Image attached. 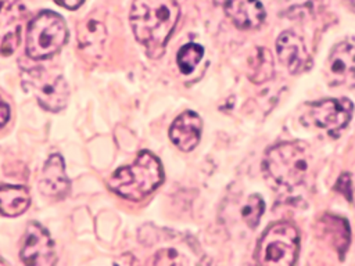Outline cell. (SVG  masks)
<instances>
[{"instance_id":"cell-1","label":"cell","mask_w":355,"mask_h":266,"mask_svg":"<svg viewBox=\"0 0 355 266\" xmlns=\"http://www.w3.org/2000/svg\"><path fill=\"white\" fill-rule=\"evenodd\" d=\"M176 0H135L130 10V25L135 37L151 57L164 53L165 44L179 19Z\"/></svg>"},{"instance_id":"cell-2","label":"cell","mask_w":355,"mask_h":266,"mask_svg":"<svg viewBox=\"0 0 355 266\" xmlns=\"http://www.w3.org/2000/svg\"><path fill=\"white\" fill-rule=\"evenodd\" d=\"M164 180V170L159 159L150 151H141L136 159L112 173L108 186L118 195L140 201L154 191Z\"/></svg>"},{"instance_id":"cell-3","label":"cell","mask_w":355,"mask_h":266,"mask_svg":"<svg viewBox=\"0 0 355 266\" xmlns=\"http://www.w3.org/2000/svg\"><path fill=\"white\" fill-rule=\"evenodd\" d=\"M263 170L280 187H298L309 170L306 147L302 143H280L270 147L265 154Z\"/></svg>"},{"instance_id":"cell-4","label":"cell","mask_w":355,"mask_h":266,"mask_svg":"<svg viewBox=\"0 0 355 266\" xmlns=\"http://www.w3.org/2000/svg\"><path fill=\"white\" fill-rule=\"evenodd\" d=\"M300 251V234L290 222L270 224L258 240L254 258L259 265L291 266Z\"/></svg>"},{"instance_id":"cell-5","label":"cell","mask_w":355,"mask_h":266,"mask_svg":"<svg viewBox=\"0 0 355 266\" xmlns=\"http://www.w3.org/2000/svg\"><path fill=\"white\" fill-rule=\"evenodd\" d=\"M68 37V29L61 15L44 10L28 26L26 54L33 60H46L61 50Z\"/></svg>"},{"instance_id":"cell-6","label":"cell","mask_w":355,"mask_h":266,"mask_svg":"<svg viewBox=\"0 0 355 266\" xmlns=\"http://www.w3.org/2000/svg\"><path fill=\"white\" fill-rule=\"evenodd\" d=\"M22 83L44 109L58 112L67 105L69 91L62 75L43 68H31L22 75Z\"/></svg>"},{"instance_id":"cell-7","label":"cell","mask_w":355,"mask_h":266,"mask_svg":"<svg viewBox=\"0 0 355 266\" xmlns=\"http://www.w3.org/2000/svg\"><path fill=\"white\" fill-rule=\"evenodd\" d=\"M354 104L348 98H324L309 105L308 115L315 126L329 136H337L351 121Z\"/></svg>"},{"instance_id":"cell-8","label":"cell","mask_w":355,"mask_h":266,"mask_svg":"<svg viewBox=\"0 0 355 266\" xmlns=\"http://www.w3.org/2000/svg\"><path fill=\"white\" fill-rule=\"evenodd\" d=\"M21 259L31 266H51L55 263L54 242L42 224L36 222L28 224L22 240Z\"/></svg>"},{"instance_id":"cell-9","label":"cell","mask_w":355,"mask_h":266,"mask_svg":"<svg viewBox=\"0 0 355 266\" xmlns=\"http://www.w3.org/2000/svg\"><path fill=\"white\" fill-rule=\"evenodd\" d=\"M25 15L21 0H0V54L10 55L17 50Z\"/></svg>"},{"instance_id":"cell-10","label":"cell","mask_w":355,"mask_h":266,"mask_svg":"<svg viewBox=\"0 0 355 266\" xmlns=\"http://www.w3.org/2000/svg\"><path fill=\"white\" fill-rule=\"evenodd\" d=\"M279 60L291 73H300L309 68L311 57L304 40L293 30H284L276 40Z\"/></svg>"},{"instance_id":"cell-11","label":"cell","mask_w":355,"mask_h":266,"mask_svg":"<svg viewBox=\"0 0 355 266\" xmlns=\"http://www.w3.org/2000/svg\"><path fill=\"white\" fill-rule=\"evenodd\" d=\"M327 72L333 85H347L355 80V44L338 43L327 60Z\"/></svg>"},{"instance_id":"cell-12","label":"cell","mask_w":355,"mask_h":266,"mask_svg":"<svg viewBox=\"0 0 355 266\" xmlns=\"http://www.w3.org/2000/svg\"><path fill=\"white\" fill-rule=\"evenodd\" d=\"M39 186L42 193L50 198L61 200L67 195L69 190V180L65 175L64 159L61 155L53 154L46 161Z\"/></svg>"},{"instance_id":"cell-13","label":"cell","mask_w":355,"mask_h":266,"mask_svg":"<svg viewBox=\"0 0 355 266\" xmlns=\"http://www.w3.org/2000/svg\"><path fill=\"white\" fill-rule=\"evenodd\" d=\"M202 122L194 111H184L172 123L169 137L182 151H191L200 141Z\"/></svg>"},{"instance_id":"cell-14","label":"cell","mask_w":355,"mask_h":266,"mask_svg":"<svg viewBox=\"0 0 355 266\" xmlns=\"http://www.w3.org/2000/svg\"><path fill=\"white\" fill-rule=\"evenodd\" d=\"M225 12L239 29H255L266 15L259 0H227Z\"/></svg>"},{"instance_id":"cell-15","label":"cell","mask_w":355,"mask_h":266,"mask_svg":"<svg viewBox=\"0 0 355 266\" xmlns=\"http://www.w3.org/2000/svg\"><path fill=\"white\" fill-rule=\"evenodd\" d=\"M318 233L327 244L334 248V251H337L340 256L345 254L349 244V226L345 219L333 215H324L318 222Z\"/></svg>"},{"instance_id":"cell-16","label":"cell","mask_w":355,"mask_h":266,"mask_svg":"<svg viewBox=\"0 0 355 266\" xmlns=\"http://www.w3.org/2000/svg\"><path fill=\"white\" fill-rule=\"evenodd\" d=\"M31 204L29 190L24 186H0V213L14 218L24 213Z\"/></svg>"},{"instance_id":"cell-17","label":"cell","mask_w":355,"mask_h":266,"mask_svg":"<svg viewBox=\"0 0 355 266\" xmlns=\"http://www.w3.org/2000/svg\"><path fill=\"white\" fill-rule=\"evenodd\" d=\"M105 36H107L105 26L96 19H87L79 25V30H78L79 46L85 51L96 53L97 48L103 47Z\"/></svg>"},{"instance_id":"cell-18","label":"cell","mask_w":355,"mask_h":266,"mask_svg":"<svg viewBox=\"0 0 355 266\" xmlns=\"http://www.w3.org/2000/svg\"><path fill=\"white\" fill-rule=\"evenodd\" d=\"M204 55V48L200 44L196 43H187L184 44L179 51L176 57V62L179 69L184 73L189 75L194 71L197 64L201 61Z\"/></svg>"},{"instance_id":"cell-19","label":"cell","mask_w":355,"mask_h":266,"mask_svg":"<svg viewBox=\"0 0 355 266\" xmlns=\"http://www.w3.org/2000/svg\"><path fill=\"white\" fill-rule=\"evenodd\" d=\"M265 211V202L262 200L261 195L258 194H252L248 197L245 205L241 209V216L244 219V222L250 226V227H257L259 223L261 216L263 215Z\"/></svg>"},{"instance_id":"cell-20","label":"cell","mask_w":355,"mask_h":266,"mask_svg":"<svg viewBox=\"0 0 355 266\" xmlns=\"http://www.w3.org/2000/svg\"><path fill=\"white\" fill-rule=\"evenodd\" d=\"M272 57L268 50L261 48L258 51V55H255V66H254V73H251V80L261 83L272 76Z\"/></svg>"},{"instance_id":"cell-21","label":"cell","mask_w":355,"mask_h":266,"mask_svg":"<svg viewBox=\"0 0 355 266\" xmlns=\"http://www.w3.org/2000/svg\"><path fill=\"white\" fill-rule=\"evenodd\" d=\"M154 265H176V263H182V260H179V254L175 249H162L155 255V260L153 262Z\"/></svg>"},{"instance_id":"cell-22","label":"cell","mask_w":355,"mask_h":266,"mask_svg":"<svg viewBox=\"0 0 355 266\" xmlns=\"http://www.w3.org/2000/svg\"><path fill=\"white\" fill-rule=\"evenodd\" d=\"M336 188H337L338 191H341V193L348 198V201H351V198H349V195H348V193H347V190H348V191L352 194V190H351V177H349L348 173H344V175L340 176V179H338V181H337V184H336Z\"/></svg>"},{"instance_id":"cell-23","label":"cell","mask_w":355,"mask_h":266,"mask_svg":"<svg viewBox=\"0 0 355 266\" xmlns=\"http://www.w3.org/2000/svg\"><path fill=\"white\" fill-rule=\"evenodd\" d=\"M8 119H10V107H8L7 103L0 97V127L4 126Z\"/></svg>"},{"instance_id":"cell-24","label":"cell","mask_w":355,"mask_h":266,"mask_svg":"<svg viewBox=\"0 0 355 266\" xmlns=\"http://www.w3.org/2000/svg\"><path fill=\"white\" fill-rule=\"evenodd\" d=\"M54 1L65 8H69V10H75L83 3V0H54Z\"/></svg>"},{"instance_id":"cell-25","label":"cell","mask_w":355,"mask_h":266,"mask_svg":"<svg viewBox=\"0 0 355 266\" xmlns=\"http://www.w3.org/2000/svg\"><path fill=\"white\" fill-rule=\"evenodd\" d=\"M349 1H351V3L355 6V0H349Z\"/></svg>"}]
</instances>
